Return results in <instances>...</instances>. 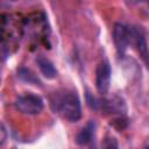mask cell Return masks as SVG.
Instances as JSON below:
<instances>
[{"instance_id": "3", "label": "cell", "mask_w": 149, "mask_h": 149, "mask_svg": "<svg viewBox=\"0 0 149 149\" xmlns=\"http://www.w3.org/2000/svg\"><path fill=\"white\" fill-rule=\"evenodd\" d=\"M111 65L107 61H102L98 64L95 70V87L100 94H106L111 85Z\"/></svg>"}, {"instance_id": "6", "label": "cell", "mask_w": 149, "mask_h": 149, "mask_svg": "<svg viewBox=\"0 0 149 149\" xmlns=\"http://www.w3.org/2000/svg\"><path fill=\"white\" fill-rule=\"evenodd\" d=\"M99 108H101L106 112H109V113H125L127 109L123 99H121L120 97H116V95L100 100Z\"/></svg>"}, {"instance_id": "4", "label": "cell", "mask_w": 149, "mask_h": 149, "mask_svg": "<svg viewBox=\"0 0 149 149\" xmlns=\"http://www.w3.org/2000/svg\"><path fill=\"white\" fill-rule=\"evenodd\" d=\"M129 29L122 23H115L113 28V41L118 54L121 56L126 52L129 43Z\"/></svg>"}, {"instance_id": "8", "label": "cell", "mask_w": 149, "mask_h": 149, "mask_svg": "<svg viewBox=\"0 0 149 149\" xmlns=\"http://www.w3.org/2000/svg\"><path fill=\"white\" fill-rule=\"evenodd\" d=\"M36 63L38 65V69L41 73L47 78V79H54L57 77V70L54 66V64L44 56H38L36 58Z\"/></svg>"}, {"instance_id": "9", "label": "cell", "mask_w": 149, "mask_h": 149, "mask_svg": "<svg viewBox=\"0 0 149 149\" xmlns=\"http://www.w3.org/2000/svg\"><path fill=\"white\" fill-rule=\"evenodd\" d=\"M17 77L21 81H24V83H28L31 85H38V86L41 85L40 79L34 74L33 71H30L27 68H20L17 70Z\"/></svg>"}, {"instance_id": "5", "label": "cell", "mask_w": 149, "mask_h": 149, "mask_svg": "<svg viewBox=\"0 0 149 149\" xmlns=\"http://www.w3.org/2000/svg\"><path fill=\"white\" fill-rule=\"evenodd\" d=\"M129 36L134 40L135 45L137 48V51H139L141 58L149 66V49H148V44H147L144 35L139 29H130L129 30Z\"/></svg>"}, {"instance_id": "1", "label": "cell", "mask_w": 149, "mask_h": 149, "mask_svg": "<svg viewBox=\"0 0 149 149\" xmlns=\"http://www.w3.org/2000/svg\"><path fill=\"white\" fill-rule=\"evenodd\" d=\"M51 106L70 122H76L81 116L80 100L74 92L68 91L61 95L56 94L55 99H51Z\"/></svg>"}, {"instance_id": "7", "label": "cell", "mask_w": 149, "mask_h": 149, "mask_svg": "<svg viewBox=\"0 0 149 149\" xmlns=\"http://www.w3.org/2000/svg\"><path fill=\"white\" fill-rule=\"evenodd\" d=\"M94 134H95V123L94 121L90 120L77 134L76 136V142L79 146H87L88 143H91L94 139Z\"/></svg>"}, {"instance_id": "2", "label": "cell", "mask_w": 149, "mask_h": 149, "mask_svg": "<svg viewBox=\"0 0 149 149\" xmlns=\"http://www.w3.org/2000/svg\"><path fill=\"white\" fill-rule=\"evenodd\" d=\"M14 105L19 112L23 114H29V115L38 114L43 109V106H44L41 97L36 94H30V93L17 97Z\"/></svg>"}, {"instance_id": "10", "label": "cell", "mask_w": 149, "mask_h": 149, "mask_svg": "<svg viewBox=\"0 0 149 149\" xmlns=\"http://www.w3.org/2000/svg\"><path fill=\"white\" fill-rule=\"evenodd\" d=\"M5 132H6V130H5V127H3V125H2V126H1V134H2V136H1V146H2L3 142L6 141V140H5V139H6V136H5Z\"/></svg>"}]
</instances>
